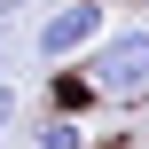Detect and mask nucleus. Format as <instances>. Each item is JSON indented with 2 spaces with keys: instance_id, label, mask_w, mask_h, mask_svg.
<instances>
[{
  "instance_id": "nucleus-1",
  "label": "nucleus",
  "mask_w": 149,
  "mask_h": 149,
  "mask_svg": "<svg viewBox=\"0 0 149 149\" xmlns=\"http://www.w3.org/2000/svg\"><path fill=\"white\" fill-rule=\"evenodd\" d=\"M86 86L110 94V102H141V94H149V24L102 39V47L86 55Z\"/></svg>"
},
{
  "instance_id": "nucleus-2",
  "label": "nucleus",
  "mask_w": 149,
  "mask_h": 149,
  "mask_svg": "<svg viewBox=\"0 0 149 149\" xmlns=\"http://www.w3.org/2000/svg\"><path fill=\"white\" fill-rule=\"evenodd\" d=\"M39 63H71V55H94L102 47V0H71V8H55L47 24H39Z\"/></svg>"
},
{
  "instance_id": "nucleus-3",
  "label": "nucleus",
  "mask_w": 149,
  "mask_h": 149,
  "mask_svg": "<svg viewBox=\"0 0 149 149\" xmlns=\"http://www.w3.org/2000/svg\"><path fill=\"white\" fill-rule=\"evenodd\" d=\"M31 149H86V126H79V118H55V126H39Z\"/></svg>"
},
{
  "instance_id": "nucleus-4",
  "label": "nucleus",
  "mask_w": 149,
  "mask_h": 149,
  "mask_svg": "<svg viewBox=\"0 0 149 149\" xmlns=\"http://www.w3.org/2000/svg\"><path fill=\"white\" fill-rule=\"evenodd\" d=\"M16 110H24V94H16V86H8V79H0V134H8V126H16Z\"/></svg>"
},
{
  "instance_id": "nucleus-5",
  "label": "nucleus",
  "mask_w": 149,
  "mask_h": 149,
  "mask_svg": "<svg viewBox=\"0 0 149 149\" xmlns=\"http://www.w3.org/2000/svg\"><path fill=\"white\" fill-rule=\"evenodd\" d=\"M24 8H31V0H0V24H16V16H24Z\"/></svg>"
},
{
  "instance_id": "nucleus-6",
  "label": "nucleus",
  "mask_w": 149,
  "mask_h": 149,
  "mask_svg": "<svg viewBox=\"0 0 149 149\" xmlns=\"http://www.w3.org/2000/svg\"><path fill=\"white\" fill-rule=\"evenodd\" d=\"M126 8H149V0H126Z\"/></svg>"
}]
</instances>
